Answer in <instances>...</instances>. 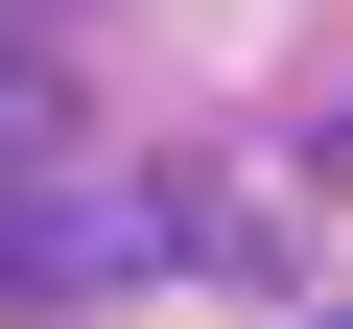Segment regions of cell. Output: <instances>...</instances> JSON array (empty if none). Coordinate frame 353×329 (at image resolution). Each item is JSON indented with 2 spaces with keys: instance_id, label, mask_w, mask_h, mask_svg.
Masks as SVG:
<instances>
[]
</instances>
